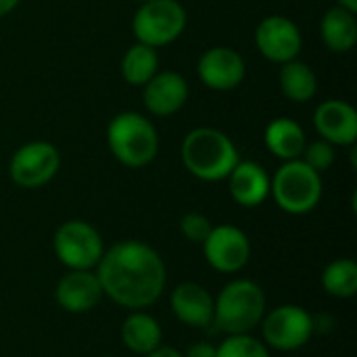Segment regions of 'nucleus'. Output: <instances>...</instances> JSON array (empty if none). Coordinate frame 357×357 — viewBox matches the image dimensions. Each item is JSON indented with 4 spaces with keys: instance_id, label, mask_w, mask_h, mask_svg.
Listing matches in <instances>:
<instances>
[{
    "instance_id": "nucleus-26",
    "label": "nucleus",
    "mask_w": 357,
    "mask_h": 357,
    "mask_svg": "<svg viewBox=\"0 0 357 357\" xmlns=\"http://www.w3.org/2000/svg\"><path fill=\"white\" fill-rule=\"evenodd\" d=\"M211 228H213V226H211V222L207 220V215L197 213V211L186 213V215L182 218V222H180V230H182L184 238L190 241V243H199V245L205 243V238L209 236Z\"/></svg>"
},
{
    "instance_id": "nucleus-25",
    "label": "nucleus",
    "mask_w": 357,
    "mask_h": 357,
    "mask_svg": "<svg viewBox=\"0 0 357 357\" xmlns=\"http://www.w3.org/2000/svg\"><path fill=\"white\" fill-rule=\"evenodd\" d=\"M301 161H305L314 172L322 174V172L331 169L335 163V146L322 138L316 142H310V144H305V149L301 153Z\"/></svg>"
},
{
    "instance_id": "nucleus-7",
    "label": "nucleus",
    "mask_w": 357,
    "mask_h": 357,
    "mask_svg": "<svg viewBox=\"0 0 357 357\" xmlns=\"http://www.w3.org/2000/svg\"><path fill=\"white\" fill-rule=\"evenodd\" d=\"M54 253L69 270H92L98 266L105 245L98 230L84 220H69L54 232Z\"/></svg>"
},
{
    "instance_id": "nucleus-24",
    "label": "nucleus",
    "mask_w": 357,
    "mask_h": 357,
    "mask_svg": "<svg viewBox=\"0 0 357 357\" xmlns=\"http://www.w3.org/2000/svg\"><path fill=\"white\" fill-rule=\"evenodd\" d=\"M218 357H272L264 341L251 335H228L218 347Z\"/></svg>"
},
{
    "instance_id": "nucleus-29",
    "label": "nucleus",
    "mask_w": 357,
    "mask_h": 357,
    "mask_svg": "<svg viewBox=\"0 0 357 357\" xmlns=\"http://www.w3.org/2000/svg\"><path fill=\"white\" fill-rule=\"evenodd\" d=\"M19 2H21V0H0V17L8 15L13 8H17Z\"/></svg>"
},
{
    "instance_id": "nucleus-31",
    "label": "nucleus",
    "mask_w": 357,
    "mask_h": 357,
    "mask_svg": "<svg viewBox=\"0 0 357 357\" xmlns=\"http://www.w3.org/2000/svg\"><path fill=\"white\" fill-rule=\"evenodd\" d=\"M138 2H144V0H138Z\"/></svg>"
},
{
    "instance_id": "nucleus-27",
    "label": "nucleus",
    "mask_w": 357,
    "mask_h": 357,
    "mask_svg": "<svg viewBox=\"0 0 357 357\" xmlns=\"http://www.w3.org/2000/svg\"><path fill=\"white\" fill-rule=\"evenodd\" d=\"M184 357H218V347H213L207 341H199L195 345H190L186 349V354H182Z\"/></svg>"
},
{
    "instance_id": "nucleus-10",
    "label": "nucleus",
    "mask_w": 357,
    "mask_h": 357,
    "mask_svg": "<svg viewBox=\"0 0 357 357\" xmlns=\"http://www.w3.org/2000/svg\"><path fill=\"white\" fill-rule=\"evenodd\" d=\"M203 253L213 270L234 274L247 266L251 257V243L241 228L232 224H222L211 228L209 236L203 243Z\"/></svg>"
},
{
    "instance_id": "nucleus-17",
    "label": "nucleus",
    "mask_w": 357,
    "mask_h": 357,
    "mask_svg": "<svg viewBox=\"0 0 357 357\" xmlns=\"http://www.w3.org/2000/svg\"><path fill=\"white\" fill-rule=\"evenodd\" d=\"M226 180L232 199L241 207H257L270 197L272 178L255 161H238Z\"/></svg>"
},
{
    "instance_id": "nucleus-12",
    "label": "nucleus",
    "mask_w": 357,
    "mask_h": 357,
    "mask_svg": "<svg viewBox=\"0 0 357 357\" xmlns=\"http://www.w3.org/2000/svg\"><path fill=\"white\" fill-rule=\"evenodd\" d=\"M197 73L203 86L215 92H228L243 84L247 67L241 52L230 46H213L205 50L197 63Z\"/></svg>"
},
{
    "instance_id": "nucleus-1",
    "label": "nucleus",
    "mask_w": 357,
    "mask_h": 357,
    "mask_svg": "<svg viewBox=\"0 0 357 357\" xmlns=\"http://www.w3.org/2000/svg\"><path fill=\"white\" fill-rule=\"evenodd\" d=\"M96 276L102 293L128 310L153 305L167 282L161 255L140 241H121L109 247L96 266Z\"/></svg>"
},
{
    "instance_id": "nucleus-3",
    "label": "nucleus",
    "mask_w": 357,
    "mask_h": 357,
    "mask_svg": "<svg viewBox=\"0 0 357 357\" xmlns=\"http://www.w3.org/2000/svg\"><path fill=\"white\" fill-rule=\"evenodd\" d=\"M266 316V295L253 280H232L213 299V324L226 335H251Z\"/></svg>"
},
{
    "instance_id": "nucleus-9",
    "label": "nucleus",
    "mask_w": 357,
    "mask_h": 357,
    "mask_svg": "<svg viewBox=\"0 0 357 357\" xmlns=\"http://www.w3.org/2000/svg\"><path fill=\"white\" fill-rule=\"evenodd\" d=\"M61 167V155L54 144L33 140L15 151L10 157V180L21 188H40L48 184Z\"/></svg>"
},
{
    "instance_id": "nucleus-16",
    "label": "nucleus",
    "mask_w": 357,
    "mask_h": 357,
    "mask_svg": "<svg viewBox=\"0 0 357 357\" xmlns=\"http://www.w3.org/2000/svg\"><path fill=\"white\" fill-rule=\"evenodd\" d=\"M174 316L195 328H207L213 324V297L197 282H182L172 293Z\"/></svg>"
},
{
    "instance_id": "nucleus-5",
    "label": "nucleus",
    "mask_w": 357,
    "mask_h": 357,
    "mask_svg": "<svg viewBox=\"0 0 357 357\" xmlns=\"http://www.w3.org/2000/svg\"><path fill=\"white\" fill-rule=\"evenodd\" d=\"M270 195L291 215L310 213L322 199V174L314 172L301 159L284 161L272 178Z\"/></svg>"
},
{
    "instance_id": "nucleus-13",
    "label": "nucleus",
    "mask_w": 357,
    "mask_h": 357,
    "mask_svg": "<svg viewBox=\"0 0 357 357\" xmlns=\"http://www.w3.org/2000/svg\"><path fill=\"white\" fill-rule=\"evenodd\" d=\"M314 128L333 146H351L357 140V111L347 100L328 98L316 107Z\"/></svg>"
},
{
    "instance_id": "nucleus-23",
    "label": "nucleus",
    "mask_w": 357,
    "mask_h": 357,
    "mask_svg": "<svg viewBox=\"0 0 357 357\" xmlns=\"http://www.w3.org/2000/svg\"><path fill=\"white\" fill-rule=\"evenodd\" d=\"M322 287L337 299H351L357 293V264L354 259H335L322 274Z\"/></svg>"
},
{
    "instance_id": "nucleus-2",
    "label": "nucleus",
    "mask_w": 357,
    "mask_h": 357,
    "mask_svg": "<svg viewBox=\"0 0 357 357\" xmlns=\"http://www.w3.org/2000/svg\"><path fill=\"white\" fill-rule=\"evenodd\" d=\"M180 155L184 167L203 182L226 180L241 161L232 138L215 128L190 130L182 140Z\"/></svg>"
},
{
    "instance_id": "nucleus-20",
    "label": "nucleus",
    "mask_w": 357,
    "mask_h": 357,
    "mask_svg": "<svg viewBox=\"0 0 357 357\" xmlns=\"http://www.w3.org/2000/svg\"><path fill=\"white\" fill-rule=\"evenodd\" d=\"M121 339L126 347L138 356H149L157 347H161V324L144 312L130 314L121 324Z\"/></svg>"
},
{
    "instance_id": "nucleus-15",
    "label": "nucleus",
    "mask_w": 357,
    "mask_h": 357,
    "mask_svg": "<svg viewBox=\"0 0 357 357\" xmlns=\"http://www.w3.org/2000/svg\"><path fill=\"white\" fill-rule=\"evenodd\" d=\"M142 88L144 107L157 117L178 113L188 100V82L178 71H157Z\"/></svg>"
},
{
    "instance_id": "nucleus-28",
    "label": "nucleus",
    "mask_w": 357,
    "mask_h": 357,
    "mask_svg": "<svg viewBox=\"0 0 357 357\" xmlns=\"http://www.w3.org/2000/svg\"><path fill=\"white\" fill-rule=\"evenodd\" d=\"M146 357H184L180 351H176V349H172V347H157L155 351H151Z\"/></svg>"
},
{
    "instance_id": "nucleus-22",
    "label": "nucleus",
    "mask_w": 357,
    "mask_h": 357,
    "mask_svg": "<svg viewBox=\"0 0 357 357\" xmlns=\"http://www.w3.org/2000/svg\"><path fill=\"white\" fill-rule=\"evenodd\" d=\"M159 71L157 48L136 42L121 59V75L130 86H144Z\"/></svg>"
},
{
    "instance_id": "nucleus-21",
    "label": "nucleus",
    "mask_w": 357,
    "mask_h": 357,
    "mask_svg": "<svg viewBox=\"0 0 357 357\" xmlns=\"http://www.w3.org/2000/svg\"><path fill=\"white\" fill-rule=\"evenodd\" d=\"M278 82H280L282 94L293 102H307L318 92V77L314 69L307 63L297 61V59L280 65Z\"/></svg>"
},
{
    "instance_id": "nucleus-8",
    "label": "nucleus",
    "mask_w": 357,
    "mask_h": 357,
    "mask_svg": "<svg viewBox=\"0 0 357 357\" xmlns=\"http://www.w3.org/2000/svg\"><path fill=\"white\" fill-rule=\"evenodd\" d=\"M314 318L301 305H280L261 320L264 343L278 351H297L314 335Z\"/></svg>"
},
{
    "instance_id": "nucleus-19",
    "label": "nucleus",
    "mask_w": 357,
    "mask_h": 357,
    "mask_svg": "<svg viewBox=\"0 0 357 357\" xmlns=\"http://www.w3.org/2000/svg\"><path fill=\"white\" fill-rule=\"evenodd\" d=\"M320 36L324 46L331 52H349L357 44V17L356 13L343 8V6H333L324 13L320 21Z\"/></svg>"
},
{
    "instance_id": "nucleus-30",
    "label": "nucleus",
    "mask_w": 357,
    "mask_h": 357,
    "mask_svg": "<svg viewBox=\"0 0 357 357\" xmlns=\"http://www.w3.org/2000/svg\"><path fill=\"white\" fill-rule=\"evenodd\" d=\"M337 4L351 10V13H357V0H337Z\"/></svg>"
},
{
    "instance_id": "nucleus-11",
    "label": "nucleus",
    "mask_w": 357,
    "mask_h": 357,
    "mask_svg": "<svg viewBox=\"0 0 357 357\" xmlns=\"http://www.w3.org/2000/svg\"><path fill=\"white\" fill-rule=\"evenodd\" d=\"M257 50L272 63H289L299 56L303 38L295 21L284 15L264 17L255 29Z\"/></svg>"
},
{
    "instance_id": "nucleus-18",
    "label": "nucleus",
    "mask_w": 357,
    "mask_h": 357,
    "mask_svg": "<svg viewBox=\"0 0 357 357\" xmlns=\"http://www.w3.org/2000/svg\"><path fill=\"white\" fill-rule=\"evenodd\" d=\"M264 142L268 151L280 161L301 159V153L307 144L303 128L291 117H276L266 126Z\"/></svg>"
},
{
    "instance_id": "nucleus-6",
    "label": "nucleus",
    "mask_w": 357,
    "mask_h": 357,
    "mask_svg": "<svg viewBox=\"0 0 357 357\" xmlns=\"http://www.w3.org/2000/svg\"><path fill=\"white\" fill-rule=\"evenodd\" d=\"M186 8L178 0H144L134 13L132 31L136 42L151 48L167 46L182 36Z\"/></svg>"
},
{
    "instance_id": "nucleus-4",
    "label": "nucleus",
    "mask_w": 357,
    "mask_h": 357,
    "mask_svg": "<svg viewBox=\"0 0 357 357\" xmlns=\"http://www.w3.org/2000/svg\"><path fill=\"white\" fill-rule=\"evenodd\" d=\"M107 144L113 157L126 167H144L159 153V134L149 117L123 111L109 121Z\"/></svg>"
},
{
    "instance_id": "nucleus-14",
    "label": "nucleus",
    "mask_w": 357,
    "mask_h": 357,
    "mask_svg": "<svg viewBox=\"0 0 357 357\" xmlns=\"http://www.w3.org/2000/svg\"><path fill=\"white\" fill-rule=\"evenodd\" d=\"M102 287L92 270H69L56 284V303L69 314H86L102 299Z\"/></svg>"
}]
</instances>
